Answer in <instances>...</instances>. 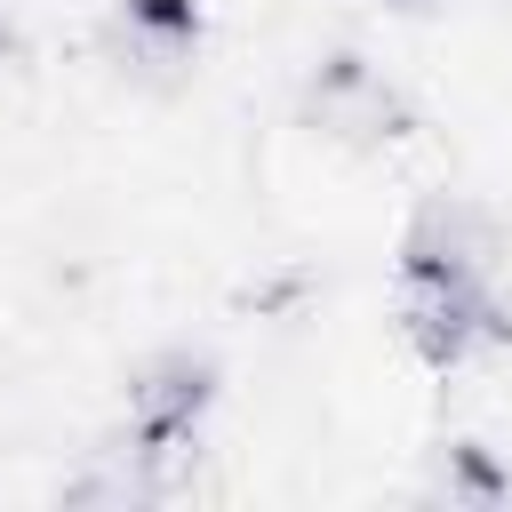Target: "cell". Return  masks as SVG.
Masks as SVG:
<instances>
[{"instance_id": "1", "label": "cell", "mask_w": 512, "mask_h": 512, "mask_svg": "<svg viewBox=\"0 0 512 512\" xmlns=\"http://www.w3.org/2000/svg\"><path fill=\"white\" fill-rule=\"evenodd\" d=\"M296 120H304L320 144H336V152H392V144L416 136L408 88H400L384 64H368L360 48H328V56L304 64V80H296Z\"/></svg>"}, {"instance_id": "2", "label": "cell", "mask_w": 512, "mask_h": 512, "mask_svg": "<svg viewBox=\"0 0 512 512\" xmlns=\"http://www.w3.org/2000/svg\"><path fill=\"white\" fill-rule=\"evenodd\" d=\"M400 288L416 280H504L512 272V224L472 192H424L392 248Z\"/></svg>"}, {"instance_id": "3", "label": "cell", "mask_w": 512, "mask_h": 512, "mask_svg": "<svg viewBox=\"0 0 512 512\" xmlns=\"http://www.w3.org/2000/svg\"><path fill=\"white\" fill-rule=\"evenodd\" d=\"M208 48V8L200 0H112L104 8V56L144 80V88H176Z\"/></svg>"}, {"instance_id": "4", "label": "cell", "mask_w": 512, "mask_h": 512, "mask_svg": "<svg viewBox=\"0 0 512 512\" xmlns=\"http://www.w3.org/2000/svg\"><path fill=\"white\" fill-rule=\"evenodd\" d=\"M488 296H496V280H416V288H400L392 328L432 376H456L488 352Z\"/></svg>"}, {"instance_id": "5", "label": "cell", "mask_w": 512, "mask_h": 512, "mask_svg": "<svg viewBox=\"0 0 512 512\" xmlns=\"http://www.w3.org/2000/svg\"><path fill=\"white\" fill-rule=\"evenodd\" d=\"M224 400V368L216 352L200 344H160L128 368V424L136 432H176V440H200L208 416Z\"/></svg>"}, {"instance_id": "6", "label": "cell", "mask_w": 512, "mask_h": 512, "mask_svg": "<svg viewBox=\"0 0 512 512\" xmlns=\"http://www.w3.org/2000/svg\"><path fill=\"white\" fill-rule=\"evenodd\" d=\"M56 504H96V512H144V504H168L160 472L144 464V448L128 432H112L104 448H88L80 472L56 480Z\"/></svg>"}, {"instance_id": "7", "label": "cell", "mask_w": 512, "mask_h": 512, "mask_svg": "<svg viewBox=\"0 0 512 512\" xmlns=\"http://www.w3.org/2000/svg\"><path fill=\"white\" fill-rule=\"evenodd\" d=\"M432 496L440 504H512V472L480 440L448 432V440H432Z\"/></svg>"}, {"instance_id": "8", "label": "cell", "mask_w": 512, "mask_h": 512, "mask_svg": "<svg viewBox=\"0 0 512 512\" xmlns=\"http://www.w3.org/2000/svg\"><path fill=\"white\" fill-rule=\"evenodd\" d=\"M384 16H400V24H432V16H448L456 0H376Z\"/></svg>"}, {"instance_id": "9", "label": "cell", "mask_w": 512, "mask_h": 512, "mask_svg": "<svg viewBox=\"0 0 512 512\" xmlns=\"http://www.w3.org/2000/svg\"><path fill=\"white\" fill-rule=\"evenodd\" d=\"M8 56H16V24L0 16V64H8Z\"/></svg>"}]
</instances>
